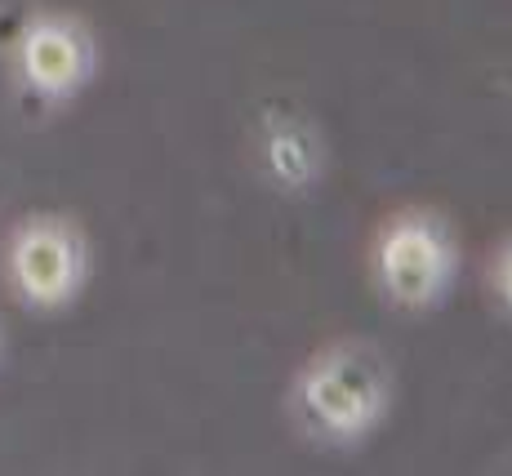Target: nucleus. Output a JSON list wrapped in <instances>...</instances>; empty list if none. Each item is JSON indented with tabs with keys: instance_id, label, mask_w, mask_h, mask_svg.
<instances>
[{
	"instance_id": "obj_5",
	"label": "nucleus",
	"mask_w": 512,
	"mask_h": 476,
	"mask_svg": "<svg viewBox=\"0 0 512 476\" xmlns=\"http://www.w3.org/2000/svg\"><path fill=\"white\" fill-rule=\"evenodd\" d=\"M272 170H277L281 178H303L312 165V152H308V138H303L299 130H285L272 138Z\"/></svg>"
},
{
	"instance_id": "obj_4",
	"label": "nucleus",
	"mask_w": 512,
	"mask_h": 476,
	"mask_svg": "<svg viewBox=\"0 0 512 476\" xmlns=\"http://www.w3.org/2000/svg\"><path fill=\"white\" fill-rule=\"evenodd\" d=\"M379 267H383V285L392 290V299L423 303L437 294L446 259H441V241L423 223H397L379 250Z\"/></svg>"
},
{
	"instance_id": "obj_2",
	"label": "nucleus",
	"mask_w": 512,
	"mask_h": 476,
	"mask_svg": "<svg viewBox=\"0 0 512 476\" xmlns=\"http://www.w3.org/2000/svg\"><path fill=\"white\" fill-rule=\"evenodd\" d=\"M303 405L326 432L352 436L370 428V419L383 405V383L357 356H330L303 383Z\"/></svg>"
},
{
	"instance_id": "obj_6",
	"label": "nucleus",
	"mask_w": 512,
	"mask_h": 476,
	"mask_svg": "<svg viewBox=\"0 0 512 476\" xmlns=\"http://www.w3.org/2000/svg\"><path fill=\"white\" fill-rule=\"evenodd\" d=\"M499 290H504V299L512 303V254L504 259V267H499Z\"/></svg>"
},
{
	"instance_id": "obj_1",
	"label": "nucleus",
	"mask_w": 512,
	"mask_h": 476,
	"mask_svg": "<svg viewBox=\"0 0 512 476\" xmlns=\"http://www.w3.org/2000/svg\"><path fill=\"white\" fill-rule=\"evenodd\" d=\"M9 276L18 294L36 307H58L81 285V245L54 218H32L14 232L9 245Z\"/></svg>"
},
{
	"instance_id": "obj_3",
	"label": "nucleus",
	"mask_w": 512,
	"mask_h": 476,
	"mask_svg": "<svg viewBox=\"0 0 512 476\" xmlns=\"http://www.w3.org/2000/svg\"><path fill=\"white\" fill-rule=\"evenodd\" d=\"M18 72L45 98H63L90 72V45L85 32L67 18H36L18 36Z\"/></svg>"
}]
</instances>
